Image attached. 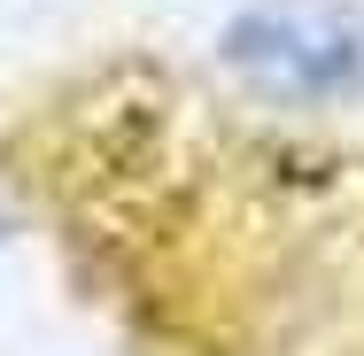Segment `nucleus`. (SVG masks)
Listing matches in <instances>:
<instances>
[{"mask_svg": "<svg viewBox=\"0 0 364 356\" xmlns=\"http://www.w3.org/2000/svg\"><path fill=\"white\" fill-rule=\"evenodd\" d=\"M225 55L232 70H248L272 93L326 101V93L364 85V23L333 0H264L232 23Z\"/></svg>", "mask_w": 364, "mask_h": 356, "instance_id": "f257e3e1", "label": "nucleus"}]
</instances>
